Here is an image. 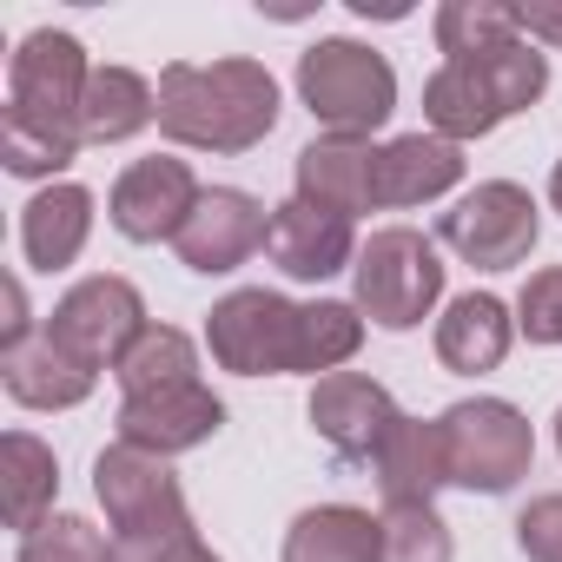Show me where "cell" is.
I'll list each match as a JSON object with an SVG mask.
<instances>
[{
  "instance_id": "e575fe53",
  "label": "cell",
  "mask_w": 562,
  "mask_h": 562,
  "mask_svg": "<svg viewBox=\"0 0 562 562\" xmlns=\"http://www.w3.org/2000/svg\"><path fill=\"white\" fill-rule=\"evenodd\" d=\"M120 562H225V555H212V549L199 542V529H192V536H179V542H159V549H146V555H120Z\"/></svg>"
},
{
  "instance_id": "5b68a950",
  "label": "cell",
  "mask_w": 562,
  "mask_h": 562,
  "mask_svg": "<svg viewBox=\"0 0 562 562\" xmlns=\"http://www.w3.org/2000/svg\"><path fill=\"white\" fill-rule=\"evenodd\" d=\"M93 496L113 522L120 555H146L159 542L192 536V509H186V490L166 470V457H146L133 443H106L93 463Z\"/></svg>"
},
{
  "instance_id": "9a60e30c",
  "label": "cell",
  "mask_w": 562,
  "mask_h": 562,
  "mask_svg": "<svg viewBox=\"0 0 562 562\" xmlns=\"http://www.w3.org/2000/svg\"><path fill=\"white\" fill-rule=\"evenodd\" d=\"M120 443L146 450V457H179L218 437L225 404L212 397V384H179V391H153V397H120Z\"/></svg>"
},
{
  "instance_id": "ffe728a7",
  "label": "cell",
  "mask_w": 562,
  "mask_h": 562,
  "mask_svg": "<svg viewBox=\"0 0 562 562\" xmlns=\"http://www.w3.org/2000/svg\"><path fill=\"white\" fill-rule=\"evenodd\" d=\"M371 470H378L384 509H411V503H430V496L450 483L443 424H424V417H397V430L384 437V450L371 457Z\"/></svg>"
},
{
  "instance_id": "52a82bcc",
  "label": "cell",
  "mask_w": 562,
  "mask_h": 562,
  "mask_svg": "<svg viewBox=\"0 0 562 562\" xmlns=\"http://www.w3.org/2000/svg\"><path fill=\"white\" fill-rule=\"evenodd\" d=\"M299 312L292 299H278L265 285H238L212 305L205 318V345L212 364L232 378H285L299 371Z\"/></svg>"
},
{
  "instance_id": "44dd1931",
  "label": "cell",
  "mask_w": 562,
  "mask_h": 562,
  "mask_svg": "<svg viewBox=\"0 0 562 562\" xmlns=\"http://www.w3.org/2000/svg\"><path fill=\"white\" fill-rule=\"evenodd\" d=\"M87 238H93V192L87 186L60 179V186H47V192L27 199V212H21V251H27L34 271H67L87 251Z\"/></svg>"
},
{
  "instance_id": "ac0fdd59",
  "label": "cell",
  "mask_w": 562,
  "mask_h": 562,
  "mask_svg": "<svg viewBox=\"0 0 562 562\" xmlns=\"http://www.w3.org/2000/svg\"><path fill=\"white\" fill-rule=\"evenodd\" d=\"M463 179V146L437 133H397L378 146V212H411L424 199H443Z\"/></svg>"
},
{
  "instance_id": "cb8c5ba5",
  "label": "cell",
  "mask_w": 562,
  "mask_h": 562,
  "mask_svg": "<svg viewBox=\"0 0 562 562\" xmlns=\"http://www.w3.org/2000/svg\"><path fill=\"white\" fill-rule=\"evenodd\" d=\"M0 483H8V529L34 536L54 516V496H60L54 443H41L34 430H8L0 437Z\"/></svg>"
},
{
  "instance_id": "603a6c76",
  "label": "cell",
  "mask_w": 562,
  "mask_h": 562,
  "mask_svg": "<svg viewBox=\"0 0 562 562\" xmlns=\"http://www.w3.org/2000/svg\"><path fill=\"white\" fill-rule=\"evenodd\" d=\"M384 522L358 503H318L285 529V562H378Z\"/></svg>"
},
{
  "instance_id": "7c38bea8",
  "label": "cell",
  "mask_w": 562,
  "mask_h": 562,
  "mask_svg": "<svg viewBox=\"0 0 562 562\" xmlns=\"http://www.w3.org/2000/svg\"><path fill=\"white\" fill-rule=\"evenodd\" d=\"M265 251L271 265L299 278V285H325V278L351 271L358 265V225L325 212V205H305L299 192L285 205H271V232H265Z\"/></svg>"
},
{
  "instance_id": "4fadbf2b",
  "label": "cell",
  "mask_w": 562,
  "mask_h": 562,
  "mask_svg": "<svg viewBox=\"0 0 562 562\" xmlns=\"http://www.w3.org/2000/svg\"><path fill=\"white\" fill-rule=\"evenodd\" d=\"M265 232H271V212H265L251 192L212 186V192L192 205V218H186V232H179L172 245H179V265H186V271L225 278V271H238V265L265 245Z\"/></svg>"
},
{
  "instance_id": "83f0119b",
  "label": "cell",
  "mask_w": 562,
  "mask_h": 562,
  "mask_svg": "<svg viewBox=\"0 0 562 562\" xmlns=\"http://www.w3.org/2000/svg\"><path fill=\"white\" fill-rule=\"evenodd\" d=\"M74 159H80V139L0 113V166H8L14 179H54V186H60V172H67Z\"/></svg>"
},
{
  "instance_id": "8fae6325",
  "label": "cell",
  "mask_w": 562,
  "mask_h": 562,
  "mask_svg": "<svg viewBox=\"0 0 562 562\" xmlns=\"http://www.w3.org/2000/svg\"><path fill=\"white\" fill-rule=\"evenodd\" d=\"M205 199V186L192 179L186 159H133L120 179H113V199H106V218L120 238L133 245H159V238H179L192 205Z\"/></svg>"
},
{
  "instance_id": "d590c367",
  "label": "cell",
  "mask_w": 562,
  "mask_h": 562,
  "mask_svg": "<svg viewBox=\"0 0 562 562\" xmlns=\"http://www.w3.org/2000/svg\"><path fill=\"white\" fill-rule=\"evenodd\" d=\"M549 205L562 212V159H555V172H549Z\"/></svg>"
},
{
  "instance_id": "277c9868",
  "label": "cell",
  "mask_w": 562,
  "mask_h": 562,
  "mask_svg": "<svg viewBox=\"0 0 562 562\" xmlns=\"http://www.w3.org/2000/svg\"><path fill=\"white\" fill-rule=\"evenodd\" d=\"M443 299V258L417 225H384L358 245L351 265V305L378 331H417Z\"/></svg>"
},
{
  "instance_id": "6da1fadb",
  "label": "cell",
  "mask_w": 562,
  "mask_h": 562,
  "mask_svg": "<svg viewBox=\"0 0 562 562\" xmlns=\"http://www.w3.org/2000/svg\"><path fill=\"white\" fill-rule=\"evenodd\" d=\"M278 126V80L265 60H172L159 74V133L192 153H251Z\"/></svg>"
},
{
  "instance_id": "d6a6232c",
  "label": "cell",
  "mask_w": 562,
  "mask_h": 562,
  "mask_svg": "<svg viewBox=\"0 0 562 562\" xmlns=\"http://www.w3.org/2000/svg\"><path fill=\"white\" fill-rule=\"evenodd\" d=\"M516 14H522V34L529 41L562 47V0H529V8H516Z\"/></svg>"
},
{
  "instance_id": "7402d4cb",
  "label": "cell",
  "mask_w": 562,
  "mask_h": 562,
  "mask_svg": "<svg viewBox=\"0 0 562 562\" xmlns=\"http://www.w3.org/2000/svg\"><path fill=\"white\" fill-rule=\"evenodd\" d=\"M159 120V87L133 67H93L80 106V146H120Z\"/></svg>"
},
{
  "instance_id": "2e32d148",
  "label": "cell",
  "mask_w": 562,
  "mask_h": 562,
  "mask_svg": "<svg viewBox=\"0 0 562 562\" xmlns=\"http://www.w3.org/2000/svg\"><path fill=\"white\" fill-rule=\"evenodd\" d=\"M299 199L358 225V212H378V146L345 139V133L312 139L299 153Z\"/></svg>"
},
{
  "instance_id": "d6986e66",
  "label": "cell",
  "mask_w": 562,
  "mask_h": 562,
  "mask_svg": "<svg viewBox=\"0 0 562 562\" xmlns=\"http://www.w3.org/2000/svg\"><path fill=\"white\" fill-rule=\"evenodd\" d=\"M509 345H516V318H509V305L490 299V292H463V299H450L443 318H437V364L457 371V378L496 371V364L509 358Z\"/></svg>"
},
{
  "instance_id": "d4e9b609",
  "label": "cell",
  "mask_w": 562,
  "mask_h": 562,
  "mask_svg": "<svg viewBox=\"0 0 562 562\" xmlns=\"http://www.w3.org/2000/svg\"><path fill=\"white\" fill-rule=\"evenodd\" d=\"M120 391L126 397H153V391H179V384H199V345L179 331V325H146L133 338V351L113 364Z\"/></svg>"
},
{
  "instance_id": "8992f818",
  "label": "cell",
  "mask_w": 562,
  "mask_h": 562,
  "mask_svg": "<svg viewBox=\"0 0 562 562\" xmlns=\"http://www.w3.org/2000/svg\"><path fill=\"white\" fill-rule=\"evenodd\" d=\"M437 424H443L450 483L470 490V496H503L536 463V430H529V417L509 397H463Z\"/></svg>"
},
{
  "instance_id": "8d00e7d4",
  "label": "cell",
  "mask_w": 562,
  "mask_h": 562,
  "mask_svg": "<svg viewBox=\"0 0 562 562\" xmlns=\"http://www.w3.org/2000/svg\"><path fill=\"white\" fill-rule=\"evenodd\" d=\"M555 450H562V411H555Z\"/></svg>"
},
{
  "instance_id": "9c48e42d",
  "label": "cell",
  "mask_w": 562,
  "mask_h": 562,
  "mask_svg": "<svg viewBox=\"0 0 562 562\" xmlns=\"http://www.w3.org/2000/svg\"><path fill=\"white\" fill-rule=\"evenodd\" d=\"M437 238H443L463 265H476V271H509V265H522V258L536 251L542 212H536V199H529L516 179H483L476 192H463V199L437 218Z\"/></svg>"
},
{
  "instance_id": "836d02e7",
  "label": "cell",
  "mask_w": 562,
  "mask_h": 562,
  "mask_svg": "<svg viewBox=\"0 0 562 562\" xmlns=\"http://www.w3.org/2000/svg\"><path fill=\"white\" fill-rule=\"evenodd\" d=\"M8 331H0V351H14V345H27L34 338V312H27V292H21V278H8Z\"/></svg>"
},
{
  "instance_id": "4dcf8cb0",
  "label": "cell",
  "mask_w": 562,
  "mask_h": 562,
  "mask_svg": "<svg viewBox=\"0 0 562 562\" xmlns=\"http://www.w3.org/2000/svg\"><path fill=\"white\" fill-rule=\"evenodd\" d=\"M516 331L529 345H562V265L529 271V285L516 292Z\"/></svg>"
},
{
  "instance_id": "ba28073f",
  "label": "cell",
  "mask_w": 562,
  "mask_h": 562,
  "mask_svg": "<svg viewBox=\"0 0 562 562\" xmlns=\"http://www.w3.org/2000/svg\"><path fill=\"white\" fill-rule=\"evenodd\" d=\"M87 80H93V60L74 34L60 27H41L14 47L8 60V113L27 120V126H47V133H67L80 139V106H87Z\"/></svg>"
},
{
  "instance_id": "5bb4252c",
  "label": "cell",
  "mask_w": 562,
  "mask_h": 562,
  "mask_svg": "<svg viewBox=\"0 0 562 562\" xmlns=\"http://www.w3.org/2000/svg\"><path fill=\"white\" fill-rule=\"evenodd\" d=\"M397 417H404L397 397L364 371H331L312 384V430L351 463H371L384 450V437L397 430Z\"/></svg>"
},
{
  "instance_id": "3957f363",
  "label": "cell",
  "mask_w": 562,
  "mask_h": 562,
  "mask_svg": "<svg viewBox=\"0 0 562 562\" xmlns=\"http://www.w3.org/2000/svg\"><path fill=\"white\" fill-rule=\"evenodd\" d=\"M299 100L312 106V120L325 133L371 139L397 113V74L378 47L331 34V41H312L299 54Z\"/></svg>"
},
{
  "instance_id": "7a4b0ae2",
  "label": "cell",
  "mask_w": 562,
  "mask_h": 562,
  "mask_svg": "<svg viewBox=\"0 0 562 562\" xmlns=\"http://www.w3.org/2000/svg\"><path fill=\"white\" fill-rule=\"evenodd\" d=\"M549 93V54L522 34L509 47H490L476 60H443L424 80V120L437 139L470 146L483 133H496L509 113H529Z\"/></svg>"
},
{
  "instance_id": "4316f807",
  "label": "cell",
  "mask_w": 562,
  "mask_h": 562,
  "mask_svg": "<svg viewBox=\"0 0 562 562\" xmlns=\"http://www.w3.org/2000/svg\"><path fill=\"white\" fill-rule=\"evenodd\" d=\"M522 41V14L509 0H443L437 8V47L443 60H476L490 47Z\"/></svg>"
},
{
  "instance_id": "30bf717a",
  "label": "cell",
  "mask_w": 562,
  "mask_h": 562,
  "mask_svg": "<svg viewBox=\"0 0 562 562\" xmlns=\"http://www.w3.org/2000/svg\"><path fill=\"white\" fill-rule=\"evenodd\" d=\"M139 331H146V299H139L133 278H120V271L80 278V285L54 305V318H47V338L67 345L87 371H113L133 351Z\"/></svg>"
},
{
  "instance_id": "e0dca14e",
  "label": "cell",
  "mask_w": 562,
  "mask_h": 562,
  "mask_svg": "<svg viewBox=\"0 0 562 562\" xmlns=\"http://www.w3.org/2000/svg\"><path fill=\"white\" fill-rule=\"evenodd\" d=\"M0 384H8V397H14L21 411H74V404L93 397L100 371H87V364H80L67 345H54L47 325H41L27 345L0 351Z\"/></svg>"
},
{
  "instance_id": "f1b7e54d",
  "label": "cell",
  "mask_w": 562,
  "mask_h": 562,
  "mask_svg": "<svg viewBox=\"0 0 562 562\" xmlns=\"http://www.w3.org/2000/svg\"><path fill=\"white\" fill-rule=\"evenodd\" d=\"M14 562H120V542L100 536L87 516L54 509L34 536H21V555H14Z\"/></svg>"
},
{
  "instance_id": "f546056e",
  "label": "cell",
  "mask_w": 562,
  "mask_h": 562,
  "mask_svg": "<svg viewBox=\"0 0 562 562\" xmlns=\"http://www.w3.org/2000/svg\"><path fill=\"white\" fill-rule=\"evenodd\" d=\"M384 555L378 562H450V522L437 516V503H411V509H384Z\"/></svg>"
},
{
  "instance_id": "1f68e13d",
  "label": "cell",
  "mask_w": 562,
  "mask_h": 562,
  "mask_svg": "<svg viewBox=\"0 0 562 562\" xmlns=\"http://www.w3.org/2000/svg\"><path fill=\"white\" fill-rule=\"evenodd\" d=\"M516 549L529 562H562V490L536 496L522 516H516Z\"/></svg>"
},
{
  "instance_id": "484cf974",
  "label": "cell",
  "mask_w": 562,
  "mask_h": 562,
  "mask_svg": "<svg viewBox=\"0 0 562 562\" xmlns=\"http://www.w3.org/2000/svg\"><path fill=\"white\" fill-rule=\"evenodd\" d=\"M364 345V312L345 305V299H312L299 312V371L305 378H331L358 358Z\"/></svg>"
}]
</instances>
